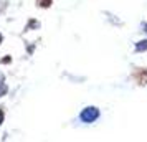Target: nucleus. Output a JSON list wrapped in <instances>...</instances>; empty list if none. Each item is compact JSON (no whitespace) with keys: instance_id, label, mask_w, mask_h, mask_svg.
Segmentation results:
<instances>
[{"instance_id":"obj_1","label":"nucleus","mask_w":147,"mask_h":142,"mask_svg":"<svg viewBox=\"0 0 147 142\" xmlns=\"http://www.w3.org/2000/svg\"><path fill=\"white\" fill-rule=\"evenodd\" d=\"M81 121L83 122H94L98 117H99V111L96 108H86L83 112H81Z\"/></svg>"},{"instance_id":"obj_3","label":"nucleus","mask_w":147,"mask_h":142,"mask_svg":"<svg viewBox=\"0 0 147 142\" xmlns=\"http://www.w3.org/2000/svg\"><path fill=\"white\" fill-rule=\"evenodd\" d=\"M142 50H147V40L146 41H139V45H137V51H142Z\"/></svg>"},{"instance_id":"obj_4","label":"nucleus","mask_w":147,"mask_h":142,"mask_svg":"<svg viewBox=\"0 0 147 142\" xmlns=\"http://www.w3.org/2000/svg\"><path fill=\"white\" fill-rule=\"evenodd\" d=\"M38 3H40L41 7H48L51 3V0H38Z\"/></svg>"},{"instance_id":"obj_2","label":"nucleus","mask_w":147,"mask_h":142,"mask_svg":"<svg viewBox=\"0 0 147 142\" xmlns=\"http://www.w3.org/2000/svg\"><path fill=\"white\" fill-rule=\"evenodd\" d=\"M7 93V86H5V83H3V76L0 75V96H3Z\"/></svg>"},{"instance_id":"obj_6","label":"nucleus","mask_w":147,"mask_h":142,"mask_svg":"<svg viewBox=\"0 0 147 142\" xmlns=\"http://www.w3.org/2000/svg\"><path fill=\"white\" fill-rule=\"evenodd\" d=\"M144 28H146V32H147V25H144Z\"/></svg>"},{"instance_id":"obj_5","label":"nucleus","mask_w":147,"mask_h":142,"mask_svg":"<svg viewBox=\"0 0 147 142\" xmlns=\"http://www.w3.org/2000/svg\"><path fill=\"white\" fill-rule=\"evenodd\" d=\"M2 122H3V112L0 111V124H2Z\"/></svg>"}]
</instances>
